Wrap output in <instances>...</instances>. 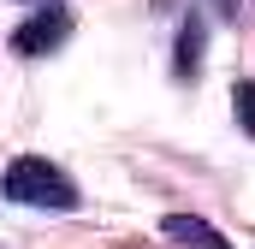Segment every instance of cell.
I'll use <instances>...</instances> for the list:
<instances>
[{"label": "cell", "mask_w": 255, "mask_h": 249, "mask_svg": "<svg viewBox=\"0 0 255 249\" xmlns=\"http://www.w3.org/2000/svg\"><path fill=\"white\" fill-rule=\"evenodd\" d=\"M214 6H220V12H226V18H232V12H238V0H214Z\"/></svg>", "instance_id": "cell-6"}, {"label": "cell", "mask_w": 255, "mask_h": 249, "mask_svg": "<svg viewBox=\"0 0 255 249\" xmlns=\"http://www.w3.org/2000/svg\"><path fill=\"white\" fill-rule=\"evenodd\" d=\"M160 232H166L172 244H184V249H232V238H220L202 214H166Z\"/></svg>", "instance_id": "cell-3"}, {"label": "cell", "mask_w": 255, "mask_h": 249, "mask_svg": "<svg viewBox=\"0 0 255 249\" xmlns=\"http://www.w3.org/2000/svg\"><path fill=\"white\" fill-rule=\"evenodd\" d=\"M232 113H238V124H244V136L255 142V83H250V77H238V89H232Z\"/></svg>", "instance_id": "cell-5"}, {"label": "cell", "mask_w": 255, "mask_h": 249, "mask_svg": "<svg viewBox=\"0 0 255 249\" xmlns=\"http://www.w3.org/2000/svg\"><path fill=\"white\" fill-rule=\"evenodd\" d=\"M202 48H208V24H202V18H184V24H178V48H172V71H178L184 83H196Z\"/></svg>", "instance_id": "cell-4"}, {"label": "cell", "mask_w": 255, "mask_h": 249, "mask_svg": "<svg viewBox=\"0 0 255 249\" xmlns=\"http://www.w3.org/2000/svg\"><path fill=\"white\" fill-rule=\"evenodd\" d=\"M65 30H71V18H65L60 6H42L36 18H24V24L12 30V54H18V60H42V54H54L65 42Z\"/></svg>", "instance_id": "cell-2"}, {"label": "cell", "mask_w": 255, "mask_h": 249, "mask_svg": "<svg viewBox=\"0 0 255 249\" xmlns=\"http://www.w3.org/2000/svg\"><path fill=\"white\" fill-rule=\"evenodd\" d=\"M0 196L24 202V208H77V184L42 154H18L6 166V178H0Z\"/></svg>", "instance_id": "cell-1"}]
</instances>
